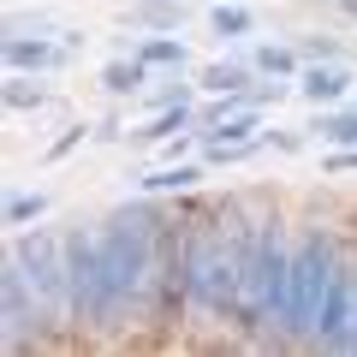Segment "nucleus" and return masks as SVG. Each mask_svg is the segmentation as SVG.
<instances>
[{"label":"nucleus","mask_w":357,"mask_h":357,"mask_svg":"<svg viewBox=\"0 0 357 357\" xmlns=\"http://www.w3.org/2000/svg\"><path fill=\"white\" fill-rule=\"evenodd\" d=\"M215 208H191L185 215V292H191V310L215 321L238 316V280H244V244L238 227H227L232 208H220V227H208Z\"/></svg>","instance_id":"1"},{"label":"nucleus","mask_w":357,"mask_h":357,"mask_svg":"<svg viewBox=\"0 0 357 357\" xmlns=\"http://www.w3.org/2000/svg\"><path fill=\"white\" fill-rule=\"evenodd\" d=\"M238 244H244V280H238V316L232 328H280L286 321V286H292V250L274 215L238 220Z\"/></svg>","instance_id":"2"},{"label":"nucleus","mask_w":357,"mask_h":357,"mask_svg":"<svg viewBox=\"0 0 357 357\" xmlns=\"http://www.w3.org/2000/svg\"><path fill=\"white\" fill-rule=\"evenodd\" d=\"M155 250H161V215H155V208H119V215L102 220V256H107V274H114L119 321L137 304H149Z\"/></svg>","instance_id":"3"},{"label":"nucleus","mask_w":357,"mask_h":357,"mask_svg":"<svg viewBox=\"0 0 357 357\" xmlns=\"http://www.w3.org/2000/svg\"><path fill=\"white\" fill-rule=\"evenodd\" d=\"M66 268H72V316L84 328H119L114 274H107V256H102V227L66 232Z\"/></svg>","instance_id":"4"},{"label":"nucleus","mask_w":357,"mask_h":357,"mask_svg":"<svg viewBox=\"0 0 357 357\" xmlns=\"http://www.w3.org/2000/svg\"><path fill=\"white\" fill-rule=\"evenodd\" d=\"M333 268H340V256H333L328 232H304V238L292 244V286H286L280 333H304L310 340V328H316V316H321V298H328V286H333Z\"/></svg>","instance_id":"5"},{"label":"nucleus","mask_w":357,"mask_h":357,"mask_svg":"<svg viewBox=\"0 0 357 357\" xmlns=\"http://www.w3.org/2000/svg\"><path fill=\"white\" fill-rule=\"evenodd\" d=\"M13 256L24 262V274H30V286H36L48 321L72 316V268H66V238H60V232H48V227L18 232V238H13Z\"/></svg>","instance_id":"6"},{"label":"nucleus","mask_w":357,"mask_h":357,"mask_svg":"<svg viewBox=\"0 0 357 357\" xmlns=\"http://www.w3.org/2000/svg\"><path fill=\"white\" fill-rule=\"evenodd\" d=\"M0 304H6V345H13V351H24L30 321H48V310H42L36 286H30L24 262H18L13 250H6V274H0Z\"/></svg>","instance_id":"7"},{"label":"nucleus","mask_w":357,"mask_h":357,"mask_svg":"<svg viewBox=\"0 0 357 357\" xmlns=\"http://www.w3.org/2000/svg\"><path fill=\"white\" fill-rule=\"evenodd\" d=\"M351 316H357V280H351V268H333V286L321 298V316L310 328V340L328 345V351H345L351 345Z\"/></svg>","instance_id":"8"},{"label":"nucleus","mask_w":357,"mask_h":357,"mask_svg":"<svg viewBox=\"0 0 357 357\" xmlns=\"http://www.w3.org/2000/svg\"><path fill=\"white\" fill-rule=\"evenodd\" d=\"M66 42H30V36H13L6 42V66L13 72H48V66H66Z\"/></svg>","instance_id":"9"},{"label":"nucleus","mask_w":357,"mask_h":357,"mask_svg":"<svg viewBox=\"0 0 357 357\" xmlns=\"http://www.w3.org/2000/svg\"><path fill=\"white\" fill-rule=\"evenodd\" d=\"M298 89H304V96H310V102H340V96H345V89H351V72H345V66H310V72L304 77H298Z\"/></svg>","instance_id":"10"},{"label":"nucleus","mask_w":357,"mask_h":357,"mask_svg":"<svg viewBox=\"0 0 357 357\" xmlns=\"http://www.w3.org/2000/svg\"><path fill=\"white\" fill-rule=\"evenodd\" d=\"M143 77H149V66H143V60H107L102 66L107 96H131V89H143Z\"/></svg>","instance_id":"11"},{"label":"nucleus","mask_w":357,"mask_h":357,"mask_svg":"<svg viewBox=\"0 0 357 357\" xmlns=\"http://www.w3.org/2000/svg\"><path fill=\"white\" fill-rule=\"evenodd\" d=\"M256 126H262L256 114H227V119H215L203 137H208V143H250V131H256Z\"/></svg>","instance_id":"12"},{"label":"nucleus","mask_w":357,"mask_h":357,"mask_svg":"<svg viewBox=\"0 0 357 357\" xmlns=\"http://www.w3.org/2000/svg\"><path fill=\"white\" fill-rule=\"evenodd\" d=\"M197 178H203V173H197V167H185V161H178V167H161V173L137 178V185H143V191H191Z\"/></svg>","instance_id":"13"},{"label":"nucleus","mask_w":357,"mask_h":357,"mask_svg":"<svg viewBox=\"0 0 357 357\" xmlns=\"http://www.w3.org/2000/svg\"><path fill=\"white\" fill-rule=\"evenodd\" d=\"M42 102H48V89H42V84H30L24 72L6 77V107H18V114H24V107H42Z\"/></svg>","instance_id":"14"},{"label":"nucleus","mask_w":357,"mask_h":357,"mask_svg":"<svg viewBox=\"0 0 357 357\" xmlns=\"http://www.w3.org/2000/svg\"><path fill=\"white\" fill-rule=\"evenodd\" d=\"M244 66H208L203 72V89H215V96H244Z\"/></svg>","instance_id":"15"},{"label":"nucleus","mask_w":357,"mask_h":357,"mask_svg":"<svg viewBox=\"0 0 357 357\" xmlns=\"http://www.w3.org/2000/svg\"><path fill=\"white\" fill-rule=\"evenodd\" d=\"M137 60H143V66H173V72H178V66L191 60V54H185V42H143Z\"/></svg>","instance_id":"16"},{"label":"nucleus","mask_w":357,"mask_h":357,"mask_svg":"<svg viewBox=\"0 0 357 357\" xmlns=\"http://www.w3.org/2000/svg\"><path fill=\"white\" fill-rule=\"evenodd\" d=\"M310 131H321L328 143H357V107H351V114H328V119H316Z\"/></svg>","instance_id":"17"},{"label":"nucleus","mask_w":357,"mask_h":357,"mask_svg":"<svg viewBox=\"0 0 357 357\" xmlns=\"http://www.w3.org/2000/svg\"><path fill=\"white\" fill-rule=\"evenodd\" d=\"M185 119H191V114H185V102H173V107H167V114L155 119L149 131H143V143H167L173 131H185Z\"/></svg>","instance_id":"18"},{"label":"nucleus","mask_w":357,"mask_h":357,"mask_svg":"<svg viewBox=\"0 0 357 357\" xmlns=\"http://www.w3.org/2000/svg\"><path fill=\"white\" fill-rule=\"evenodd\" d=\"M256 66H262V72H274V77H292V72H298V54H292V48H274V42H268V48L256 54Z\"/></svg>","instance_id":"19"},{"label":"nucleus","mask_w":357,"mask_h":357,"mask_svg":"<svg viewBox=\"0 0 357 357\" xmlns=\"http://www.w3.org/2000/svg\"><path fill=\"white\" fill-rule=\"evenodd\" d=\"M256 18L244 13V6H215V36H244Z\"/></svg>","instance_id":"20"},{"label":"nucleus","mask_w":357,"mask_h":357,"mask_svg":"<svg viewBox=\"0 0 357 357\" xmlns=\"http://www.w3.org/2000/svg\"><path fill=\"white\" fill-rule=\"evenodd\" d=\"M42 208H48V197H13V203H6V220H13V227H24V220H42Z\"/></svg>","instance_id":"21"},{"label":"nucleus","mask_w":357,"mask_h":357,"mask_svg":"<svg viewBox=\"0 0 357 357\" xmlns=\"http://www.w3.org/2000/svg\"><path fill=\"white\" fill-rule=\"evenodd\" d=\"M304 54H310V60H340V48H333V42H304Z\"/></svg>","instance_id":"22"},{"label":"nucleus","mask_w":357,"mask_h":357,"mask_svg":"<svg viewBox=\"0 0 357 357\" xmlns=\"http://www.w3.org/2000/svg\"><path fill=\"white\" fill-rule=\"evenodd\" d=\"M143 24H149V30H167V24H178V13H173V6H167V13H143Z\"/></svg>","instance_id":"23"},{"label":"nucleus","mask_w":357,"mask_h":357,"mask_svg":"<svg viewBox=\"0 0 357 357\" xmlns=\"http://www.w3.org/2000/svg\"><path fill=\"white\" fill-rule=\"evenodd\" d=\"M268 143H274V149H298L304 137H298V131H268Z\"/></svg>","instance_id":"24"},{"label":"nucleus","mask_w":357,"mask_h":357,"mask_svg":"<svg viewBox=\"0 0 357 357\" xmlns=\"http://www.w3.org/2000/svg\"><path fill=\"white\" fill-rule=\"evenodd\" d=\"M351 167H357V155H333V161H328V173H351Z\"/></svg>","instance_id":"25"},{"label":"nucleus","mask_w":357,"mask_h":357,"mask_svg":"<svg viewBox=\"0 0 357 357\" xmlns=\"http://www.w3.org/2000/svg\"><path fill=\"white\" fill-rule=\"evenodd\" d=\"M333 6H340V13H357V0H333Z\"/></svg>","instance_id":"26"},{"label":"nucleus","mask_w":357,"mask_h":357,"mask_svg":"<svg viewBox=\"0 0 357 357\" xmlns=\"http://www.w3.org/2000/svg\"><path fill=\"white\" fill-rule=\"evenodd\" d=\"M345 351H357V316H351V345H345Z\"/></svg>","instance_id":"27"},{"label":"nucleus","mask_w":357,"mask_h":357,"mask_svg":"<svg viewBox=\"0 0 357 357\" xmlns=\"http://www.w3.org/2000/svg\"><path fill=\"white\" fill-rule=\"evenodd\" d=\"M149 6H155V0H149Z\"/></svg>","instance_id":"28"}]
</instances>
